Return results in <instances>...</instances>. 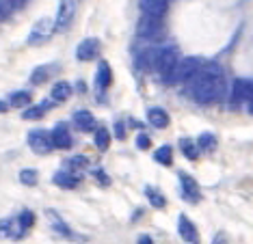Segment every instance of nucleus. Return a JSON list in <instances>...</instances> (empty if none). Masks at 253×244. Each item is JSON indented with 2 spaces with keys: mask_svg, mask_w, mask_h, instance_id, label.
<instances>
[{
  "mask_svg": "<svg viewBox=\"0 0 253 244\" xmlns=\"http://www.w3.org/2000/svg\"><path fill=\"white\" fill-rule=\"evenodd\" d=\"M188 95L201 106H212V104H221L225 100L227 84L221 65L210 61L201 63L199 72L188 80Z\"/></svg>",
  "mask_w": 253,
  "mask_h": 244,
  "instance_id": "nucleus-1",
  "label": "nucleus"
},
{
  "mask_svg": "<svg viewBox=\"0 0 253 244\" xmlns=\"http://www.w3.org/2000/svg\"><path fill=\"white\" fill-rule=\"evenodd\" d=\"M180 61V54H177V48L173 45H167L163 50H156L154 52V69L158 72V76L165 80H169V76L173 74V69Z\"/></svg>",
  "mask_w": 253,
  "mask_h": 244,
  "instance_id": "nucleus-2",
  "label": "nucleus"
},
{
  "mask_svg": "<svg viewBox=\"0 0 253 244\" xmlns=\"http://www.w3.org/2000/svg\"><path fill=\"white\" fill-rule=\"evenodd\" d=\"M201 59H197V56H186V59H180L177 61V65L173 69V74L169 76V80H167V84H177V82H188L195 74L199 72L201 67Z\"/></svg>",
  "mask_w": 253,
  "mask_h": 244,
  "instance_id": "nucleus-3",
  "label": "nucleus"
},
{
  "mask_svg": "<svg viewBox=\"0 0 253 244\" xmlns=\"http://www.w3.org/2000/svg\"><path fill=\"white\" fill-rule=\"evenodd\" d=\"M163 33H165V26H163V20H160V17L141 15L139 24H136V35H139L141 39L154 41V39H158Z\"/></svg>",
  "mask_w": 253,
  "mask_h": 244,
  "instance_id": "nucleus-4",
  "label": "nucleus"
},
{
  "mask_svg": "<svg viewBox=\"0 0 253 244\" xmlns=\"http://www.w3.org/2000/svg\"><path fill=\"white\" fill-rule=\"evenodd\" d=\"M251 97H253V80L236 78L232 82V89H229V102L234 106H238V104L251 102Z\"/></svg>",
  "mask_w": 253,
  "mask_h": 244,
  "instance_id": "nucleus-5",
  "label": "nucleus"
},
{
  "mask_svg": "<svg viewBox=\"0 0 253 244\" xmlns=\"http://www.w3.org/2000/svg\"><path fill=\"white\" fill-rule=\"evenodd\" d=\"M76 15V0H61L59 9H56V20H54V31H67Z\"/></svg>",
  "mask_w": 253,
  "mask_h": 244,
  "instance_id": "nucleus-6",
  "label": "nucleus"
},
{
  "mask_svg": "<svg viewBox=\"0 0 253 244\" xmlns=\"http://www.w3.org/2000/svg\"><path fill=\"white\" fill-rule=\"evenodd\" d=\"M52 33H54V22L48 20V17H42V20L35 22V26L28 33V45H37V43L48 41Z\"/></svg>",
  "mask_w": 253,
  "mask_h": 244,
  "instance_id": "nucleus-7",
  "label": "nucleus"
},
{
  "mask_svg": "<svg viewBox=\"0 0 253 244\" xmlns=\"http://www.w3.org/2000/svg\"><path fill=\"white\" fill-rule=\"evenodd\" d=\"M28 145H31V149L39 156L52 152V141H50V132L45 130H33L31 134H28Z\"/></svg>",
  "mask_w": 253,
  "mask_h": 244,
  "instance_id": "nucleus-8",
  "label": "nucleus"
},
{
  "mask_svg": "<svg viewBox=\"0 0 253 244\" xmlns=\"http://www.w3.org/2000/svg\"><path fill=\"white\" fill-rule=\"evenodd\" d=\"M100 50H102L100 41H97L95 37H87V39H83V41L78 43V48H76V56H78V61L87 63V61L97 59V56H100Z\"/></svg>",
  "mask_w": 253,
  "mask_h": 244,
  "instance_id": "nucleus-9",
  "label": "nucleus"
},
{
  "mask_svg": "<svg viewBox=\"0 0 253 244\" xmlns=\"http://www.w3.org/2000/svg\"><path fill=\"white\" fill-rule=\"evenodd\" d=\"M177 179H180V186H182V195H184V199L186 201H191V203H197L201 201V190H199V186L197 182L188 175V173H184L180 171L177 173Z\"/></svg>",
  "mask_w": 253,
  "mask_h": 244,
  "instance_id": "nucleus-10",
  "label": "nucleus"
},
{
  "mask_svg": "<svg viewBox=\"0 0 253 244\" xmlns=\"http://www.w3.org/2000/svg\"><path fill=\"white\" fill-rule=\"evenodd\" d=\"M177 234L182 236V240L184 242H188V244H201V238L197 234V227L188 220L184 214H180V218H177Z\"/></svg>",
  "mask_w": 253,
  "mask_h": 244,
  "instance_id": "nucleus-11",
  "label": "nucleus"
},
{
  "mask_svg": "<svg viewBox=\"0 0 253 244\" xmlns=\"http://www.w3.org/2000/svg\"><path fill=\"white\" fill-rule=\"evenodd\" d=\"M50 141H52V147L56 149H70L72 147V134L67 130L65 123H56L54 130L50 132Z\"/></svg>",
  "mask_w": 253,
  "mask_h": 244,
  "instance_id": "nucleus-12",
  "label": "nucleus"
},
{
  "mask_svg": "<svg viewBox=\"0 0 253 244\" xmlns=\"http://www.w3.org/2000/svg\"><path fill=\"white\" fill-rule=\"evenodd\" d=\"M167 9H169V0H141L143 15H152V17H160L163 20Z\"/></svg>",
  "mask_w": 253,
  "mask_h": 244,
  "instance_id": "nucleus-13",
  "label": "nucleus"
},
{
  "mask_svg": "<svg viewBox=\"0 0 253 244\" xmlns=\"http://www.w3.org/2000/svg\"><path fill=\"white\" fill-rule=\"evenodd\" d=\"M22 234H24V231L20 229V225L15 218L0 220V240H15V238H20Z\"/></svg>",
  "mask_w": 253,
  "mask_h": 244,
  "instance_id": "nucleus-14",
  "label": "nucleus"
},
{
  "mask_svg": "<svg viewBox=\"0 0 253 244\" xmlns=\"http://www.w3.org/2000/svg\"><path fill=\"white\" fill-rule=\"evenodd\" d=\"M147 121H149V123H152L154 127H158V130H165V127H169L171 117H169V113H167L165 108L154 106V108L147 110Z\"/></svg>",
  "mask_w": 253,
  "mask_h": 244,
  "instance_id": "nucleus-15",
  "label": "nucleus"
},
{
  "mask_svg": "<svg viewBox=\"0 0 253 244\" xmlns=\"http://www.w3.org/2000/svg\"><path fill=\"white\" fill-rule=\"evenodd\" d=\"M52 182L59 186V188L72 190V188H76V186L80 184V177L76 175V173H72V171H59V173H54Z\"/></svg>",
  "mask_w": 253,
  "mask_h": 244,
  "instance_id": "nucleus-16",
  "label": "nucleus"
},
{
  "mask_svg": "<svg viewBox=\"0 0 253 244\" xmlns=\"http://www.w3.org/2000/svg\"><path fill=\"white\" fill-rule=\"evenodd\" d=\"M56 69H59V65H56V63H48V65L35 67V69H33V74H31V82H33V84H43L45 80L52 76V72H56Z\"/></svg>",
  "mask_w": 253,
  "mask_h": 244,
  "instance_id": "nucleus-17",
  "label": "nucleus"
},
{
  "mask_svg": "<svg viewBox=\"0 0 253 244\" xmlns=\"http://www.w3.org/2000/svg\"><path fill=\"white\" fill-rule=\"evenodd\" d=\"M74 123H76L83 132L95 130V117L89 113V110H76V113H74Z\"/></svg>",
  "mask_w": 253,
  "mask_h": 244,
  "instance_id": "nucleus-18",
  "label": "nucleus"
},
{
  "mask_svg": "<svg viewBox=\"0 0 253 244\" xmlns=\"http://www.w3.org/2000/svg\"><path fill=\"white\" fill-rule=\"evenodd\" d=\"M70 95H72V84L65 82V80L56 82V84L52 86V91H50V100L56 102V104L67 102V100H70Z\"/></svg>",
  "mask_w": 253,
  "mask_h": 244,
  "instance_id": "nucleus-19",
  "label": "nucleus"
},
{
  "mask_svg": "<svg viewBox=\"0 0 253 244\" xmlns=\"http://www.w3.org/2000/svg\"><path fill=\"white\" fill-rule=\"evenodd\" d=\"M97 86L100 89H108V86L113 84V69L108 65L106 61H100V65H97Z\"/></svg>",
  "mask_w": 253,
  "mask_h": 244,
  "instance_id": "nucleus-20",
  "label": "nucleus"
},
{
  "mask_svg": "<svg viewBox=\"0 0 253 244\" xmlns=\"http://www.w3.org/2000/svg\"><path fill=\"white\" fill-rule=\"evenodd\" d=\"M48 218H50V223H52V229L56 231V234H61V236H65V238H70V236H72L70 227H67V225L63 223V218H61L54 210H48Z\"/></svg>",
  "mask_w": 253,
  "mask_h": 244,
  "instance_id": "nucleus-21",
  "label": "nucleus"
},
{
  "mask_svg": "<svg viewBox=\"0 0 253 244\" xmlns=\"http://www.w3.org/2000/svg\"><path fill=\"white\" fill-rule=\"evenodd\" d=\"M93 141H95V147L100 149V152H106L108 145H111V132H108L106 127H95Z\"/></svg>",
  "mask_w": 253,
  "mask_h": 244,
  "instance_id": "nucleus-22",
  "label": "nucleus"
},
{
  "mask_svg": "<svg viewBox=\"0 0 253 244\" xmlns=\"http://www.w3.org/2000/svg\"><path fill=\"white\" fill-rule=\"evenodd\" d=\"M154 160H156L158 164H163V166H171V162H173V149H171L169 145H163L160 149H156Z\"/></svg>",
  "mask_w": 253,
  "mask_h": 244,
  "instance_id": "nucleus-23",
  "label": "nucleus"
},
{
  "mask_svg": "<svg viewBox=\"0 0 253 244\" xmlns=\"http://www.w3.org/2000/svg\"><path fill=\"white\" fill-rule=\"evenodd\" d=\"M48 104H50V102H43V104H37V106L24 110V113H22V117H24L26 121H37V119H42L43 115H45V110H48Z\"/></svg>",
  "mask_w": 253,
  "mask_h": 244,
  "instance_id": "nucleus-24",
  "label": "nucleus"
},
{
  "mask_svg": "<svg viewBox=\"0 0 253 244\" xmlns=\"http://www.w3.org/2000/svg\"><path fill=\"white\" fill-rule=\"evenodd\" d=\"M9 104L13 108H24V106L31 104V93H28V91H15V93H11Z\"/></svg>",
  "mask_w": 253,
  "mask_h": 244,
  "instance_id": "nucleus-25",
  "label": "nucleus"
},
{
  "mask_svg": "<svg viewBox=\"0 0 253 244\" xmlns=\"http://www.w3.org/2000/svg\"><path fill=\"white\" fill-rule=\"evenodd\" d=\"M180 152L186 156L188 160H193V162L199 158V149H197V145H195L193 141H188V138H182V141H180Z\"/></svg>",
  "mask_w": 253,
  "mask_h": 244,
  "instance_id": "nucleus-26",
  "label": "nucleus"
},
{
  "mask_svg": "<svg viewBox=\"0 0 253 244\" xmlns=\"http://www.w3.org/2000/svg\"><path fill=\"white\" fill-rule=\"evenodd\" d=\"M145 195H147V199H149V203H152V207H165L167 205V199L163 197V193L160 190H156V188H152V186H147L145 188Z\"/></svg>",
  "mask_w": 253,
  "mask_h": 244,
  "instance_id": "nucleus-27",
  "label": "nucleus"
},
{
  "mask_svg": "<svg viewBox=\"0 0 253 244\" xmlns=\"http://www.w3.org/2000/svg\"><path fill=\"white\" fill-rule=\"evenodd\" d=\"M197 149H214V145H216V136L212 134V132H204V134H199V138H197Z\"/></svg>",
  "mask_w": 253,
  "mask_h": 244,
  "instance_id": "nucleus-28",
  "label": "nucleus"
},
{
  "mask_svg": "<svg viewBox=\"0 0 253 244\" xmlns=\"http://www.w3.org/2000/svg\"><path fill=\"white\" fill-rule=\"evenodd\" d=\"M89 166V160L84 158V156H74V158L67 160V168H70L72 173H78V171H83V168H87Z\"/></svg>",
  "mask_w": 253,
  "mask_h": 244,
  "instance_id": "nucleus-29",
  "label": "nucleus"
},
{
  "mask_svg": "<svg viewBox=\"0 0 253 244\" xmlns=\"http://www.w3.org/2000/svg\"><path fill=\"white\" fill-rule=\"evenodd\" d=\"M18 225H20V229L22 231H26V229H31L33 225H35V214H33L31 210H24L18 216Z\"/></svg>",
  "mask_w": 253,
  "mask_h": 244,
  "instance_id": "nucleus-30",
  "label": "nucleus"
},
{
  "mask_svg": "<svg viewBox=\"0 0 253 244\" xmlns=\"http://www.w3.org/2000/svg\"><path fill=\"white\" fill-rule=\"evenodd\" d=\"M20 182L26 186H35L37 184V171L35 168H22L20 171Z\"/></svg>",
  "mask_w": 253,
  "mask_h": 244,
  "instance_id": "nucleus-31",
  "label": "nucleus"
},
{
  "mask_svg": "<svg viewBox=\"0 0 253 244\" xmlns=\"http://www.w3.org/2000/svg\"><path fill=\"white\" fill-rule=\"evenodd\" d=\"M136 147L139 149H149L152 147V138H149L147 134H139L136 136Z\"/></svg>",
  "mask_w": 253,
  "mask_h": 244,
  "instance_id": "nucleus-32",
  "label": "nucleus"
},
{
  "mask_svg": "<svg viewBox=\"0 0 253 244\" xmlns=\"http://www.w3.org/2000/svg\"><path fill=\"white\" fill-rule=\"evenodd\" d=\"M115 136H117L119 141H124V138H126V127H124L122 121H117V123H115Z\"/></svg>",
  "mask_w": 253,
  "mask_h": 244,
  "instance_id": "nucleus-33",
  "label": "nucleus"
},
{
  "mask_svg": "<svg viewBox=\"0 0 253 244\" xmlns=\"http://www.w3.org/2000/svg\"><path fill=\"white\" fill-rule=\"evenodd\" d=\"M95 175H97V179H100L102 184H111V179L106 177V173H104V171H100V168H97V171H95Z\"/></svg>",
  "mask_w": 253,
  "mask_h": 244,
  "instance_id": "nucleus-34",
  "label": "nucleus"
},
{
  "mask_svg": "<svg viewBox=\"0 0 253 244\" xmlns=\"http://www.w3.org/2000/svg\"><path fill=\"white\" fill-rule=\"evenodd\" d=\"M7 4H11V7H22V4L26 2V0H4Z\"/></svg>",
  "mask_w": 253,
  "mask_h": 244,
  "instance_id": "nucleus-35",
  "label": "nucleus"
},
{
  "mask_svg": "<svg viewBox=\"0 0 253 244\" xmlns=\"http://www.w3.org/2000/svg\"><path fill=\"white\" fill-rule=\"evenodd\" d=\"M139 244H154V242H152V238L149 236L143 234V236H139Z\"/></svg>",
  "mask_w": 253,
  "mask_h": 244,
  "instance_id": "nucleus-36",
  "label": "nucleus"
},
{
  "mask_svg": "<svg viewBox=\"0 0 253 244\" xmlns=\"http://www.w3.org/2000/svg\"><path fill=\"white\" fill-rule=\"evenodd\" d=\"M212 244H225V234H223V231H221V234L216 236V240L212 242Z\"/></svg>",
  "mask_w": 253,
  "mask_h": 244,
  "instance_id": "nucleus-37",
  "label": "nucleus"
},
{
  "mask_svg": "<svg viewBox=\"0 0 253 244\" xmlns=\"http://www.w3.org/2000/svg\"><path fill=\"white\" fill-rule=\"evenodd\" d=\"M7 13H9V11H7V7H4V4L0 2V20H2V17H7Z\"/></svg>",
  "mask_w": 253,
  "mask_h": 244,
  "instance_id": "nucleus-38",
  "label": "nucleus"
},
{
  "mask_svg": "<svg viewBox=\"0 0 253 244\" xmlns=\"http://www.w3.org/2000/svg\"><path fill=\"white\" fill-rule=\"evenodd\" d=\"M7 106H9L7 102H4V100H0V113H4V110H7Z\"/></svg>",
  "mask_w": 253,
  "mask_h": 244,
  "instance_id": "nucleus-39",
  "label": "nucleus"
},
{
  "mask_svg": "<svg viewBox=\"0 0 253 244\" xmlns=\"http://www.w3.org/2000/svg\"><path fill=\"white\" fill-rule=\"evenodd\" d=\"M249 113H251V115H253V100H251V102H249Z\"/></svg>",
  "mask_w": 253,
  "mask_h": 244,
  "instance_id": "nucleus-40",
  "label": "nucleus"
}]
</instances>
